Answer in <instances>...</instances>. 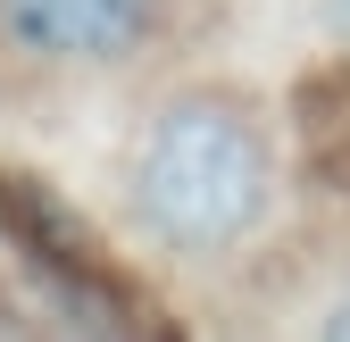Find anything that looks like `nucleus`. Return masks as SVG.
Wrapping results in <instances>:
<instances>
[{
  "instance_id": "1",
  "label": "nucleus",
  "mask_w": 350,
  "mask_h": 342,
  "mask_svg": "<svg viewBox=\"0 0 350 342\" xmlns=\"http://www.w3.org/2000/svg\"><path fill=\"white\" fill-rule=\"evenodd\" d=\"M275 159L234 101H167L134 142V218L167 250H226L267 218Z\"/></svg>"
},
{
  "instance_id": "2",
  "label": "nucleus",
  "mask_w": 350,
  "mask_h": 342,
  "mask_svg": "<svg viewBox=\"0 0 350 342\" xmlns=\"http://www.w3.org/2000/svg\"><path fill=\"white\" fill-rule=\"evenodd\" d=\"M150 25H159V0H0V34L59 67L125 59V51H142Z\"/></svg>"
},
{
  "instance_id": "3",
  "label": "nucleus",
  "mask_w": 350,
  "mask_h": 342,
  "mask_svg": "<svg viewBox=\"0 0 350 342\" xmlns=\"http://www.w3.org/2000/svg\"><path fill=\"white\" fill-rule=\"evenodd\" d=\"M317 326H325V334H342V342H350V301H342V309H325V317H317Z\"/></svg>"
},
{
  "instance_id": "4",
  "label": "nucleus",
  "mask_w": 350,
  "mask_h": 342,
  "mask_svg": "<svg viewBox=\"0 0 350 342\" xmlns=\"http://www.w3.org/2000/svg\"><path fill=\"white\" fill-rule=\"evenodd\" d=\"M334 9H342V17H350V0H334Z\"/></svg>"
}]
</instances>
